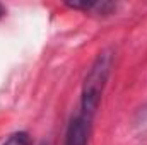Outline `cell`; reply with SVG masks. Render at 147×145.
Segmentation results:
<instances>
[{
	"label": "cell",
	"instance_id": "3957f363",
	"mask_svg": "<svg viewBox=\"0 0 147 145\" xmlns=\"http://www.w3.org/2000/svg\"><path fill=\"white\" fill-rule=\"evenodd\" d=\"M3 145H31L29 142V137H28V133H24V132H19V133H14V135H10Z\"/></svg>",
	"mask_w": 147,
	"mask_h": 145
},
{
	"label": "cell",
	"instance_id": "277c9868",
	"mask_svg": "<svg viewBox=\"0 0 147 145\" xmlns=\"http://www.w3.org/2000/svg\"><path fill=\"white\" fill-rule=\"evenodd\" d=\"M3 14H5V10H3V7H2V5H0V17H2V15H3Z\"/></svg>",
	"mask_w": 147,
	"mask_h": 145
},
{
	"label": "cell",
	"instance_id": "6da1fadb",
	"mask_svg": "<svg viewBox=\"0 0 147 145\" xmlns=\"http://www.w3.org/2000/svg\"><path fill=\"white\" fill-rule=\"evenodd\" d=\"M111 67V56L108 53H103L98 56V60L92 63L91 70L86 77L84 82V89H82V116L91 121V118L94 116L96 109L99 106L101 101V94L110 73Z\"/></svg>",
	"mask_w": 147,
	"mask_h": 145
},
{
	"label": "cell",
	"instance_id": "5b68a950",
	"mask_svg": "<svg viewBox=\"0 0 147 145\" xmlns=\"http://www.w3.org/2000/svg\"><path fill=\"white\" fill-rule=\"evenodd\" d=\"M43 145H45V144H43Z\"/></svg>",
	"mask_w": 147,
	"mask_h": 145
},
{
	"label": "cell",
	"instance_id": "7a4b0ae2",
	"mask_svg": "<svg viewBox=\"0 0 147 145\" xmlns=\"http://www.w3.org/2000/svg\"><path fill=\"white\" fill-rule=\"evenodd\" d=\"M87 126L89 121L84 116L74 118L67 130L65 145H87Z\"/></svg>",
	"mask_w": 147,
	"mask_h": 145
}]
</instances>
